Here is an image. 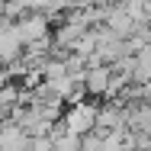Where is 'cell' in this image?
Wrapping results in <instances>:
<instances>
[{"instance_id":"6da1fadb","label":"cell","mask_w":151,"mask_h":151,"mask_svg":"<svg viewBox=\"0 0 151 151\" xmlns=\"http://www.w3.org/2000/svg\"><path fill=\"white\" fill-rule=\"evenodd\" d=\"M93 122H96V106H93L90 100L68 103V109L61 113V125L71 135H87V132H93Z\"/></svg>"},{"instance_id":"7a4b0ae2","label":"cell","mask_w":151,"mask_h":151,"mask_svg":"<svg viewBox=\"0 0 151 151\" xmlns=\"http://www.w3.org/2000/svg\"><path fill=\"white\" fill-rule=\"evenodd\" d=\"M48 26H52V23H48L42 13H23L19 19H13V29H16V35H19L23 45H29L35 39L48 35Z\"/></svg>"},{"instance_id":"3957f363","label":"cell","mask_w":151,"mask_h":151,"mask_svg":"<svg viewBox=\"0 0 151 151\" xmlns=\"http://www.w3.org/2000/svg\"><path fill=\"white\" fill-rule=\"evenodd\" d=\"M93 129H125V106L119 100H109L106 106H96Z\"/></svg>"},{"instance_id":"277c9868","label":"cell","mask_w":151,"mask_h":151,"mask_svg":"<svg viewBox=\"0 0 151 151\" xmlns=\"http://www.w3.org/2000/svg\"><path fill=\"white\" fill-rule=\"evenodd\" d=\"M29 148V135L10 119H0V151H23Z\"/></svg>"},{"instance_id":"5b68a950","label":"cell","mask_w":151,"mask_h":151,"mask_svg":"<svg viewBox=\"0 0 151 151\" xmlns=\"http://www.w3.org/2000/svg\"><path fill=\"white\" fill-rule=\"evenodd\" d=\"M109 64H100V68H87L84 71V90L87 96H100L103 100V90H106V84H109Z\"/></svg>"},{"instance_id":"8992f818","label":"cell","mask_w":151,"mask_h":151,"mask_svg":"<svg viewBox=\"0 0 151 151\" xmlns=\"http://www.w3.org/2000/svg\"><path fill=\"white\" fill-rule=\"evenodd\" d=\"M19 55H23V42H19L16 29L10 26V29L0 32V64H10V61H16Z\"/></svg>"},{"instance_id":"52a82bcc","label":"cell","mask_w":151,"mask_h":151,"mask_svg":"<svg viewBox=\"0 0 151 151\" xmlns=\"http://www.w3.org/2000/svg\"><path fill=\"white\" fill-rule=\"evenodd\" d=\"M93 48H96V32H93V26H90V29H84V32H81V39L71 45V52L81 55V58H87Z\"/></svg>"},{"instance_id":"ba28073f","label":"cell","mask_w":151,"mask_h":151,"mask_svg":"<svg viewBox=\"0 0 151 151\" xmlns=\"http://www.w3.org/2000/svg\"><path fill=\"white\" fill-rule=\"evenodd\" d=\"M19 3L26 13H42V6H45V0H19Z\"/></svg>"},{"instance_id":"9c48e42d","label":"cell","mask_w":151,"mask_h":151,"mask_svg":"<svg viewBox=\"0 0 151 151\" xmlns=\"http://www.w3.org/2000/svg\"><path fill=\"white\" fill-rule=\"evenodd\" d=\"M3 81H6V74H3V64H0V84H3Z\"/></svg>"},{"instance_id":"30bf717a","label":"cell","mask_w":151,"mask_h":151,"mask_svg":"<svg viewBox=\"0 0 151 151\" xmlns=\"http://www.w3.org/2000/svg\"><path fill=\"white\" fill-rule=\"evenodd\" d=\"M48 151H52V148H48Z\"/></svg>"},{"instance_id":"8fae6325","label":"cell","mask_w":151,"mask_h":151,"mask_svg":"<svg viewBox=\"0 0 151 151\" xmlns=\"http://www.w3.org/2000/svg\"><path fill=\"white\" fill-rule=\"evenodd\" d=\"M148 151H151V148H148Z\"/></svg>"}]
</instances>
